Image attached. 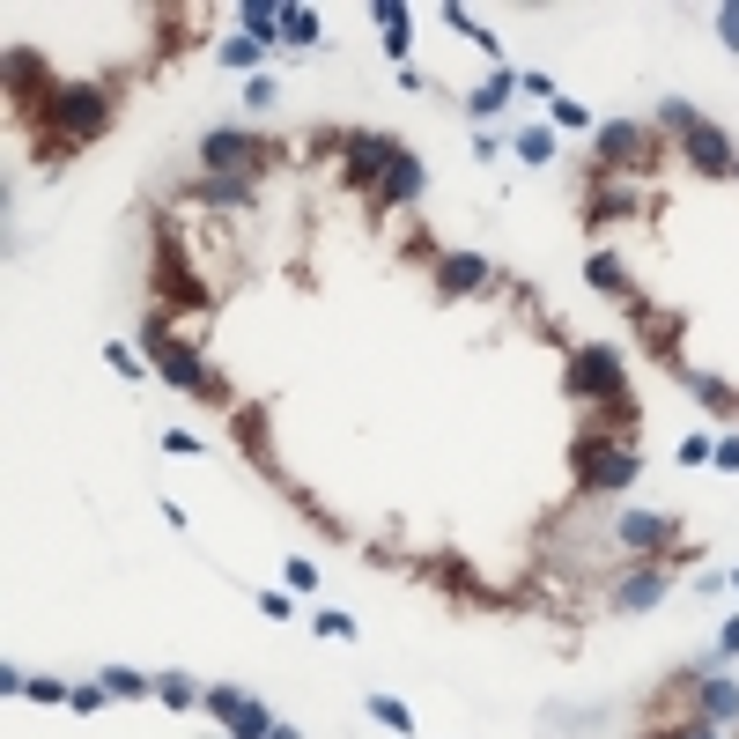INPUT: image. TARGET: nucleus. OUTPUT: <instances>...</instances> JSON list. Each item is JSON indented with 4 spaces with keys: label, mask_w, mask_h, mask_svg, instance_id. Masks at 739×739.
I'll list each match as a JSON object with an SVG mask.
<instances>
[{
    "label": "nucleus",
    "mask_w": 739,
    "mask_h": 739,
    "mask_svg": "<svg viewBox=\"0 0 739 739\" xmlns=\"http://www.w3.org/2000/svg\"><path fill=\"white\" fill-rule=\"evenodd\" d=\"M45 111H52V126H45V148L52 156H67V148H82L89 134L104 126V89H89V82H74V89H45Z\"/></svg>",
    "instance_id": "obj_1"
},
{
    "label": "nucleus",
    "mask_w": 739,
    "mask_h": 739,
    "mask_svg": "<svg viewBox=\"0 0 739 739\" xmlns=\"http://www.w3.org/2000/svg\"><path fill=\"white\" fill-rule=\"evenodd\" d=\"M570 459H577V488H629L643 473L636 451H621L614 437H599V429H584V437L570 444Z\"/></svg>",
    "instance_id": "obj_2"
},
{
    "label": "nucleus",
    "mask_w": 739,
    "mask_h": 739,
    "mask_svg": "<svg viewBox=\"0 0 739 739\" xmlns=\"http://www.w3.org/2000/svg\"><path fill=\"white\" fill-rule=\"evenodd\" d=\"M562 385H570L577 400H621V385H629V370H621V348H606V340L577 348V355H570V370H562Z\"/></svg>",
    "instance_id": "obj_3"
},
{
    "label": "nucleus",
    "mask_w": 739,
    "mask_h": 739,
    "mask_svg": "<svg viewBox=\"0 0 739 739\" xmlns=\"http://www.w3.org/2000/svg\"><path fill=\"white\" fill-rule=\"evenodd\" d=\"M141 340H148L156 370H163L178 392H193V400H207V392H215V377H207V363H200L193 348H185V340H170V333H163V318H148V333H141Z\"/></svg>",
    "instance_id": "obj_4"
},
{
    "label": "nucleus",
    "mask_w": 739,
    "mask_h": 739,
    "mask_svg": "<svg viewBox=\"0 0 739 739\" xmlns=\"http://www.w3.org/2000/svg\"><path fill=\"white\" fill-rule=\"evenodd\" d=\"M200 156H207V178H252V170H259V141L237 134V126H215V134L200 141Z\"/></svg>",
    "instance_id": "obj_5"
},
{
    "label": "nucleus",
    "mask_w": 739,
    "mask_h": 739,
    "mask_svg": "<svg viewBox=\"0 0 739 739\" xmlns=\"http://www.w3.org/2000/svg\"><path fill=\"white\" fill-rule=\"evenodd\" d=\"M392 163H400V141H392V134H355V141H348V178H355V185L392 178Z\"/></svg>",
    "instance_id": "obj_6"
},
{
    "label": "nucleus",
    "mask_w": 739,
    "mask_h": 739,
    "mask_svg": "<svg viewBox=\"0 0 739 739\" xmlns=\"http://www.w3.org/2000/svg\"><path fill=\"white\" fill-rule=\"evenodd\" d=\"M680 540L673 518H651V510H621V547H666Z\"/></svg>",
    "instance_id": "obj_7"
},
{
    "label": "nucleus",
    "mask_w": 739,
    "mask_h": 739,
    "mask_svg": "<svg viewBox=\"0 0 739 739\" xmlns=\"http://www.w3.org/2000/svg\"><path fill=\"white\" fill-rule=\"evenodd\" d=\"M437 281H444V296H466V289H481V281H488V259L481 252H451Z\"/></svg>",
    "instance_id": "obj_8"
},
{
    "label": "nucleus",
    "mask_w": 739,
    "mask_h": 739,
    "mask_svg": "<svg viewBox=\"0 0 739 739\" xmlns=\"http://www.w3.org/2000/svg\"><path fill=\"white\" fill-rule=\"evenodd\" d=\"M688 156H695V170H732V163H739L732 141L717 134V126H695V134H688Z\"/></svg>",
    "instance_id": "obj_9"
},
{
    "label": "nucleus",
    "mask_w": 739,
    "mask_h": 739,
    "mask_svg": "<svg viewBox=\"0 0 739 739\" xmlns=\"http://www.w3.org/2000/svg\"><path fill=\"white\" fill-rule=\"evenodd\" d=\"M599 156L606 163H636L643 156V134H636V126H621V119H606L599 126Z\"/></svg>",
    "instance_id": "obj_10"
},
{
    "label": "nucleus",
    "mask_w": 739,
    "mask_h": 739,
    "mask_svg": "<svg viewBox=\"0 0 739 739\" xmlns=\"http://www.w3.org/2000/svg\"><path fill=\"white\" fill-rule=\"evenodd\" d=\"M385 200L392 207L422 200V163H414V148H400V163H392V178H385Z\"/></svg>",
    "instance_id": "obj_11"
},
{
    "label": "nucleus",
    "mask_w": 739,
    "mask_h": 739,
    "mask_svg": "<svg viewBox=\"0 0 739 739\" xmlns=\"http://www.w3.org/2000/svg\"><path fill=\"white\" fill-rule=\"evenodd\" d=\"M244 37H252V45H274V37H281V8H274V0H244Z\"/></svg>",
    "instance_id": "obj_12"
},
{
    "label": "nucleus",
    "mask_w": 739,
    "mask_h": 739,
    "mask_svg": "<svg viewBox=\"0 0 739 739\" xmlns=\"http://www.w3.org/2000/svg\"><path fill=\"white\" fill-rule=\"evenodd\" d=\"M703 710H710V725H739V688L732 680H703Z\"/></svg>",
    "instance_id": "obj_13"
},
{
    "label": "nucleus",
    "mask_w": 739,
    "mask_h": 739,
    "mask_svg": "<svg viewBox=\"0 0 739 739\" xmlns=\"http://www.w3.org/2000/svg\"><path fill=\"white\" fill-rule=\"evenodd\" d=\"M510 89H518V74H510V67H503V74H496L488 89H473V119H488V111H503V104H510Z\"/></svg>",
    "instance_id": "obj_14"
},
{
    "label": "nucleus",
    "mask_w": 739,
    "mask_h": 739,
    "mask_svg": "<svg viewBox=\"0 0 739 739\" xmlns=\"http://www.w3.org/2000/svg\"><path fill=\"white\" fill-rule=\"evenodd\" d=\"M244 710H252V695H244V688H207V717H222V725H237Z\"/></svg>",
    "instance_id": "obj_15"
},
{
    "label": "nucleus",
    "mask_w": 739,
    "mask_h": 739,
    "mask_svg": "<svg viewBox=\"0 0 739 739\" xmlns=\"http://www.w3.org/2000/svg\"><path fill=\"white\" fill-rule=\"evenodd\" d=\"M156 695H163L170 710H193V703H207V695H200V688H193L185 673H163V680H156Z\"/></svg>",
    "instance_id": "obj_16"
},
{
    "label": "nucleus",
    "mask_w": 739,
    "mask_h": 739,
    "mask_svg": "<svg viewBox=\"0 0 739 739\" xmlns=\"http://www.w3.org/2000/svg\"><path fill=\"white\" fill-rule=\"evenodd\" d=\"M281 37H289V45H318V15L311 8H281Z\"/></svg>",
    "instance_id": "obj_17"
},
{
    "label": "nucleus",
    "mask_w": 739,
    "mask_h": 739,
    "mask_svg": "<svg viewBox=\"0 0 739 739\" xmlns=\"http://www.w3.org/2000/svg\"><path fill=\"white\" fill-rule=\"evenodd\" d=\"M658 592H666V577H658V570H636L629 584H621V606H651Z\"/></svg>",
    "instance_id": "obj_18"
},
{
    "label": "nucleus",
    "mask_w": 739,
    "mask_h": 739,
    "mask_svg": "<svg viewBox=\"0 0 739 739\" xmlns=\"http://www.w3.org/2000/svg\"><path fill=\"white\" fill-rule=\"evenodd\" d=\"M370 717H377V725H392L400 739H414V717H407V703H392V695H370Z\"/></svg>",
    "instance_id": "obj_19"
},
{
    "label": "nucleus",
    "mask_w": 739,
    "mask_h": 739,
    "mask_svg": "<svg viewBox=\"0 0 739 739\" xmlns=\"http://www.w3.org/2000/svg\"><path fill=\"white\" fill-rule=\"evenodd\" d=\"M207 200H215V207H244V200H252V178H207Z\"/></svg>",
    "instance_id": "obj_20"
},
{
    "label": "nucleus",
    "mask_w": 739,
    "mask_h": 739,
    "mask_svg": "<svg viewBox=\"0 0 739 739\" xmlns=\"http://www.w3.org/2000/svg\"><path fill=\"white\" fill-rule=\"evenodd\" d=\"M97 680H104V688H111V695H148V688H156V680H141L134 666H104Z\"/></svg>",
    "instance_id": "obj_21"
},
{
    "label": "nucleus",
    "mask_w": 739,
    "mask_h": 739,
    "mask_svg": "<svg viewBox=\"0 0 739 739\" xmlns=\"http://www.w3.org/2000/svg\"><path fill=\"white\" fill-rule=\"evenodd\" d=\"M518 156H525V163H547V156H555V134H547V126H533V134H518Z\"/></svg>",
    "instance_id": "obj_22"
},
{
    "label": "nucleus",
    "mask_w": 739,
    "mask_h": 739,
    "mask_svg": "<svg viewBox=\"0 0 739 739\" xmlns=\"http://www.w3.org/2000/svg\"><path fill=\"white\" fill-rule=\"evenodd\" d=\"M215 60H222V67H252V60H259V45H252V37H222Z\"/></svg>",
    "instance_id": "obj_23"
},
{
    "label": "nucleus",
    "mask_w": 739,
    "mask_h": 739,
    "mask_svg": "<svg viewBox=\"0 0 739 739\" xmlns=\"http://www.w3.org/2000/svg\"><path fill=\"white\" fill-rule=\"evenodd\" d=\"M658 119H666V126H673V134H680V141H688V134H695V126H703V119H695V104H680V97H673L666 111H658Z\"/></svg>",
    "instance_id": "obj_24"
},
{
    "label": "nucleus",
    "mask_w": 739,
    "mask_h": 739,
    "mask_svg": "<svg viewBox=\"0 0 739 739\" xmlns=\"http://www.w3.org/2000/svg\"><path fill=\"white\" fill-rule=\"evenodd\" d=\"M592 289H606V296L621 289V296H629V281H621V267H614V259H606V252L592 259Z\"/></svg>",
    "instance_id": "obj_25"
},
{
    "label": "nucleus",
    "mask_w": 739,
    "mask_h": 739,
    "mask_svg": "<svg viewBox=\"0 0 739 739\" xmlns=\"http://www.w3.org/2000/svg\"><path fill=\"white\" fill-rule=\"evenodd\" d=\"M311 629H318V636H340V643H355V621H348V614H340V606H326V614H318V621H311Z\"/></svg>",
    "instance_id": "obj_26"
},
{
    "label": "nucleus",
    "mask_w": 739,
    "mask_h": 739,
    "mask_svg": "<svg viewBox=\"0 0 739 739\" xmlns=\"http://www.w3.org/2000/svg\"><path fill=\"white\" fill-rule=\"evenodd\" d=\"M244 104L267 111V104H274V74H252V82H244Z\"/></svg>",
    "instance_id": "obj_27"
},
{
    "label": "nucleus",
    "mask_w": 739,
    "mask_h": 739,
    "mask_svg": "<svg viewBox=\"0 0 739 739\" xmlns=\"http://www.w3.org/2000/svg\"><path fill=\"white\" fill-rule=\"evenodd\" d=\"M621 207H629V200H621L614 185H599V193H592V215H599V222H606V215H621Z\"/></svg>",
    "instance_id": "obj_28"
},
{
    "label": "nucleus",
    "mask_w": 739,
    "mask_h": 739,
    "mask_svg": "<svg viewBox=\"0 0 739 739\" xmlns=\"http://www.w3.org/2000/svg\"><path fill=\"white\" fill-rule=\"evenodd\" d=\"M710 459L725 466V473H739V437H717V444H710Z\"/></svg>",
    "instance_id": "obj_29"
},
{
    "label": "nucleus",
    "mask_w": 739,
    "mask_h": 739,
    "mask_svg": "<svg viewBox=\"0 0 739 739\" xmlns=\"http://www.w3.org/2000/svg\"><path fill=\"white\" fill-rule=\"evenodd\" d=\"M710 459V437H680V466H703Z\"/></svg>",
    "instance_id": "obj_30"
},
{
    "label": "nucleus",
    "mask_w": 739,
    "mask_h": 739,
    "mask_svg": "<svg viewBox=\"0 0 739 739\" xmlns=\"http://www.w3.org/2000/svg\"><path fill=\"white\" fill-rule=\"evenodd\" d=\"M717 37H725V45L739 52V8H717Z\"/></svg>",
    "instance_id": "obj_31"
},
{
    "label": "nucleus",
    "mask_w": 739,
    "mask_h": 739,
    "mask_svg": "<svg viewBox=\"0 0 739 739\" xmlns=\"http://www.w3.org/2000/svg\"><path fill=\"white\" fill-rule=\"evenodd\" d=\"M680 739H717V725H688V732H680Z\"/></svg>",
    "instance_id": "obj_32"
},
{
    "label": "nucleus",
    "mask_w": 739,
    "mask_h": 739,
    "mask_svg": "<svg viewBox=\"0 0 739 739\" xmlns=\"http://www.w3.org/2000/svg\"><path fill=\"white\" fill-rule=\"evenodd\" d=\"M267 739H296V732H289V725H274V732H267Z\"/></svg>",
    "instance_id": "obj_33"
},
{
    "label": "nucleus",
    "mask_w": 739,
    "mask_h": 739,
    "mask_svg": "<svg viewBox=\"0 0 739 739\" xmlns=\"http://www.w3.org/2000/svg\"><path fill=\"white\" fill-rule=\"evenodd\" d=\"M643 739H680V732H643Z\"/></svg>",
    "instance_id": "obj_34"
},
{
    "label": "nucleus",
    "mask_w": 739,
    "mask_h": 739,
    "mask_svg": "<svg viewBox=\"0 0 739 739\" xmlns=\"http://www.w3.org/2000/svg\"><path fill=\"white\" fill-rule=\"evenodd\" d=\"M732 584H739V570H732Z\"/></svg>",
    "instance_id": "obj_35"
},
{
    "label": "nucleus",
    "mask_w": 739,
    "mask_h": 739,
    "mask_svg": "<svg viewBox=\"0 0 739 739\" xmlns=\"http://www.w3.org/2000/svg\"><path fill=\"white\" fill-rule=\"evenodd\" d=\"M732 170H739V163H732Z\"/></svg>",
    "instance_id": "obj_36"
}]
</instances>
